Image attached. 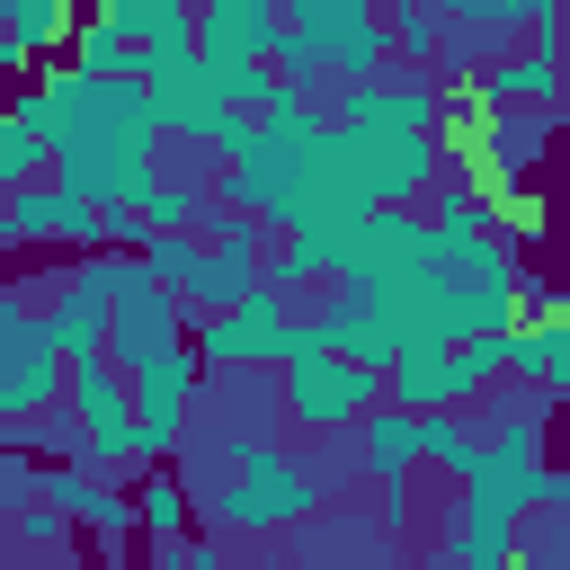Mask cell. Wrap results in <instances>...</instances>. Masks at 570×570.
<instances>
[{
    "label": "cell",
    "mask_w": 570,
    "mask_h": 570,
    "mask_svg": "<svg viewBox=\"0 0 570 570\" xmlns=\"http://www.w3.org/2000/svg\"><path fill=\"white\" fill-rule=\"evenodd\" d=\"M45 134H53V178L71 196H89L98 214H134L160 178V116H151V80H89V71H45L18 98Z\"/></svg>",
    "instance_id": "obj_1"
},
{
    "label": "cell",
    "mask_w": 570,
    "mask_h": 570,
    "mask_svg": "<svg viewBox=\"0 0 570 570\" xmlns=\"http://www.w3.org/2000/svg\"><path fill=\"white\" fill-rule=\"evenodd\" d=\"M276 392H285V419L294 428H312V436H338V428H365L374 410H383V374H365L356 356H338L330 347V321L312 312V321H294L285 330V356H276Z\"/></svg>",
    "instance_id": "obj_2"
},
{
    "label": "cell",
    "mask_w": 570,
    "mask_h": 570,
    "mask_svg": "<svg viewBox=\"0 0 570 570\" xmlns=\"http://www.w3.org/2000/svg\"><path fill=\"white\" fill-rule=\"evenodd\" d=\"M312 499H321L312 463H294L276 436H258V445H232V472L214 481V525H232V534H285V525L312 517Z\"/></svg>",
    "instance_id": "obj_3"
},
{
    "label": "cell",
    "mask_w": 570,
    "mask_h": 570,
    "mask_svg": "<svg viewBox=\"0 0 570 570\" xmlns=\"http://www.w3.org/2000/svg\"><path fill=\"white\" fill-rule=\"evenodd\" d=\"M62 401H71V356L53 347V330L27 294H0V419L27 436V419H45Z\"/></svg>",
    "instance_id": "obj_4"
},
{
    "label": "cell",
    "mask_w": 570,
    "mask_h": 570,
    "mask_svg": "<svg viewBox=\"0 0 570 570\" xmlns=\"http://www.w3.org/2000/svg\"><path fill=\"white\" fill-rule=\"evenodd\" d=\"M508 374V338H472V347H419L392 365V410H419V419H454L463 401H481L490 383Z\"/></svg>",
    "instance_id": "obj_5"
},
{
    "label": "cell",
    "mask_w": 570,
    "mask_h": 570,
    "mask_svg": "<svg viewBox=\"0 0 570 570\" xmlns=\"http://www.w3.org/2000/svg\"><path fill=\"white\" fill-rule=\"evenodd\" d=\"M178 347H196L187 338V321H178V294L134 258V276H125V294H116V330H107V365L134 383V374H151V365H169Z\"/></svg>",
    "instance_id": "obj_6"
},
{
    "label": "cell",
    "mask_w": 570,
    "mask_h": 570,
    "mask_svg": "<svg viewBox=\"0 0 570 570\" xmlns=\"http://www.w3.org/2000/svg\"><path fill=\"white\" fill-rule=\"evenodd\" d=\"M71 419H80V445H89V463H151L142 401H134V383H125L107 356L71 374Z\"/></svg>",
    "instance_id": "obj_7"
},
{
    "label": "cell",
    "mask_w": 570,
    "mask_h": 570,
    "mask_svg": "<svg viewBox=\"0 0 570 570\" xmlns=\"http://www.w3.org/2000/svg\"><path fill=\"white\" fill-rule=\"evenodd\" d=\"M454 570H517L525 561V499L508 481H472L454 499V543H445Z\"/></svg>",
    "instance_id": "obj_8"
},
{
    "label": "cell",
    "mask_w": 570,
    "mask_h": 570,
    "mask_svg": "<svg viewBox=\"0 0 570 570\" xmlns=\"http://www.w3.org/2000/svg\"><path fill=\"white\" fill-rule=\"evenodd\" d=\"M285 27H294L330 71H347V89H356V80L383 62V45H392V18H374L365 0H294Z\"/></svg>",
    "instance_id": "obj_9"
},
{
    "label": "cell",
    "mask_w": 570,
    "mask_h": 570,
    "mask_svg": "<svg viewBox=\"0 0 570 570\" xmlns=\"http://www.w3.org/2000/svg\"><path fill=\"white\" fill-rule=\"evenodd\" d=\"M0 240H9V249H36V240H62V249H80V258H98V249H107V214H98L89 196H71L62 178H45V187H18V196L0 205Z\"/></svg>",
    "instance_id": "obj_10"
},
{
    "label": "cell",
    "mask_w": 570,
    "mask_h": 570,
    "mask_svg": "<svg viewBox=\"0 0 570 570\" xmlns=\"http://www.w3.org/2000/svg\"><path fill=\"white\" fill-rule=\"evenodd\" d=\"M285 294L276 285H258L249 303H232V312H214V321H196V356L214 365V374H258V365H276L285 356Z\"/></svg>",
    "instance_id": "obj_11"
},
{
    "label": "cell",
    "mask_w": 570,
    "mask_h": 570,
    "mask_svg": "<svg viewBox=\"0 0 570 570\" xmlns=\"http://www.w3.org/2000/svg\"><path fill=\"white\" fill-rule=\"evenodd\" d=\"M436 258V223L428 214H374L365 223V240H356V258H347V276H338V294H383V285H401V276H419Z\"/></svg>",
    "instance_id": "obj_12"
},
{
    "label": "cell",
    "mask_w": 570,
    "mask_h": 570,
    "mask_svg": "<svg viewBox=\"0 0 570 570\" xmlns=\"http://www.w3.org/2000/svg\"><path fill=\"white\" fill-rule=\"evenodd\" d=\"M561 71H570V53H561V9H543V18H534V45L481 62L472 89H481L490 107H552V98H561Z\"/></svg>",
    "instance_id": "obj_13"
},
{
    "label": "cell",
    "mask_w": 570,
    "mask_h": 570,
    "mask_svg": "<svg viewBox=\"0 0 570 570\" xmlns=\"http://www.w3.org/2000/svg\"><path fill=\"white\" fill-rule=\"evenodd\" d=\"M276 36H285V18H276L267 0H205V9H196V53H205L214 71H249V62H267Z\"/></svg>",
    "instance_id": "obj_14"
},
{
    "label": "cell",
    "mask_w": 570,
    "mask_h": 570,
    "mask_svg": "<svg viewBox=\"0 0 570 570\" xmlns=\"http://www.w3.org/2000/svg\"><path fill=\"white\" fill-rule=\"evenodd\" d=\"M338 134H445V98L419 80H356L338 98Z\"/></svg>",
    "instance_id": "obj_15"
},
{
    "label": "cell",
    "mask_w": 570,
    "mask_h": 570,
    "mask_svg": "<svg viewBox=\"0 0 570 570\" xmlns=\"http://www.w3.org/2000/svg\"><path fill=\"white\" fill-rule=\"evenodd\" d=\"M45 508H62L71 525H89V534H134L142 517H134V499L125 490H107L98 472H80V463H45Z\"/></svg>",
    "instance_id": "obj_16"
},
{
    "label": "cell",
    "mask_w": 570,
    "mask_h": 570,
    "mask_svg": "<svg viewBox=\"0 0 570 570\" xmlns=\"http://www.w3.org/2000/svg\"><path fill=\"white\" fill-rule=\"evenodd\" d=\"M356 454H365V481H374V490H401L410 463H428V419H419V410H374V419L356 428Z\"/></svg>",
    "instance_id": "obj_17"
},
{
    "label": "cell",
    "mask_w": 570,
    "mask_h": 570,
    "mask_svg": "<svg viewBox=\"0 0 570 570\" xmlns=\"http://www.w3.org/2000/svg\"><path fill=\"white\" fill-rule=\"evenodd\" d=\"M71 71H89V80H151L160 62H151V53L98 9V18H80V36H71Z\"/></svg>",
    "instance_id": "obj_18"
},
{
    "label": "cell",
    "mask_w": 570,
    "mask_h": 570,
    "mask_svg": "<svg viewBox=\"0 0 570 570\" xmlns=\"http://www.w3.org/2000/svg\"><path fill=\"white\" fill-rule=\"evenodd\" d=\"M45 169H53V134L27 116V107H9L0 116V187L18 196V187H45Z\"/></svg>",
    "instance_id": "obj_19"
},
{
    "label": "cell",
    "mask_w": 570,
    "mask_h": 570,
    "mask_svg": "<svg viewBox=\"0 0 570 570\" xmlns=\"http://www.w3.org/2000/svg\"><path fill=\"white\" fill-rule=\"evenodd\" d=\"M142 267H151L178 303H196V294H205V267H214V240H196V232H160V240L142 249Z\"/></svg>",
    "instance_id": "obj_20"
},
{
    "label": "cell",
    "mask_w": 570,
    "mask_h": 570,
    "mask_svg": "<svg viewBox=\"0 0 570 570\" xmlns=\"http://www.w3.org/2000/svg\"><path fill=\"white\" fill-rule=\"evenodd\" d=\"M134 517H142V534H151V543H169V552H178V543H187V481L151 463V472H142V490H134Z\"/></svg>",
    "instance_id": "obj_21"
},
{
    "label": "cell",
    "mask_w": 570,
    "mask_h": 570,
    "mask_svg": "<svg viewBox=\"0 0 570 570\" xmlns=\"http://www.w3.org/2000/svg\"><path fill=\"white\" fill-rule=\"evenodd\" d=\"M62 36H80L71 9H53V0H18V9H9V36H0V62L27 71V53H36V45H62Z\"/></svg>",
    "instance_id": "obj_22"
},
{
    "label": "cell",
    "mask_w": 570,
    "mask_h": 570,
    "mask_svg": "<svg viewBox=\"0 0 570 570\" xmlns=\"http://www.w3.org/2000/svg\"><path fill=\"white\" fill-rule=\"evenodd\" d=\"M445 27H454L445 9H401V18H392V36H401L410 53H436V45H445Z\"/></svg>",
    "instance_id": "obj_23"
},
{
    "label": "cell",
    "mask_w": 570,
    "mask_h": 570,
    "mask_svg": "<svg viewBox=\"0 0 570 570\" xmlns=\"http://www.w3.org/2000/svg\"><path fill=\"white\" fill-rule=\"evenodd\" d=\"M552 401H570V312H552V374H543Z\"/></svg>",
    "instance_id": "obj_24"
},
{
    "label": "cell",
    "mask_w": 570,
    "mask_h": 570,
    "mask_svg": "<svg viewBox=\"0 0 570 570\" xmlns=\"http://www.w3.org/2000/svg\"><path fill=\"white\" fill-rule=\"evenodd\" d=\"M62 525H71V517H62V508H45V499H36V508H18V534H27V543H62Z\"/></svg>",
    "instance_id": "obj_25"
},
{
    "label": "cell",
    "mask_w": 570,
    "mask_h": 570,
    "mask_svg": "<svg viewBox=\"0 0 570 570\" xmlns=\"http://www.w3.org/2000/svg\"><path fill=\"white\" fill-rule=\"evenodd\" d=\"M151 570H187V552H160V561H151Z\"/></svg>",
    "instance_id": "obj_26"
},
{
    "label": "cell",
    "mask_w": 570,
    "mask_h": 570,
    "mask_svg": "<svg viewBox=\"0 0 570 570\" xmlns=\"http://www.w3.org/2000/svg\"><path fill=\"white\" fill-rule=\"evenodd\" d=\"M561 534H570V508H561Z\"/></svg>",
    "instance_id": "obj_27"
}]
</instances>
